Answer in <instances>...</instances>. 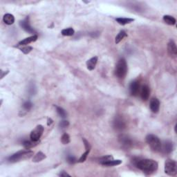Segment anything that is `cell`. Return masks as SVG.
Returning a JSON list of instances; mask_svg holds the SVG:
<instances>
[{
  "instance_id": "1",
  "label": "cell",
  "mask_w": 177,
  "mask_h": 177,
  "mask_svg": "<svg viewBox=\"0 0 177 177\" xmlns=\"http://www.w3.org/2000/svg\"><path fill=\"white\" fill-rule=\"evenodd\" d=\"M135 166L145 173L156 172L159 167V164L156 161L152 159H136L133 161Z\"/></svg>"
},
{
  "instance_id": "2",
  "label": "cell",
  "mask_w": 177,
  "mask_h": 177,
  "mask_svg": "<svg viewBox=\"0 0 177 177\" xmlns=\"http://www.w3.org/2000/svg\"><path fill=\"white\" fill-rule=\"evenodd\" d=\"M33 156V152L30 150H22L15 153L8 158L9 163H17V162L24 161V160L29 159Z\"/></svg>"
},
{
  "instance_id": "3",
  "label": "cell",
  "mask_w": 177,
  "mask_h": 177,
  "mask_svg": "<svg viewBox=\"0 0 177 177\" xmlns=\"http://www.w3.org/2000/svg\"><path fill=\"white\" fill-rule=\"evenodd\" d=\"M146 142L152 149V151L155 152H159L161 151L162 143L156 136L154 134H148L146 136Z\"/></svg>"
},
{
  "instance_id": "4",
  "label": "cell",
  "mask_w": 177,
  "mask_h": 177,
  "mask_svg": "<svg viewBox=\"0 0 177 177\" xmlns=\"http://www.w3.org/2000/svg\"><path fill=\"white\" fill-rule=\"evenodd\" d=\"M127 73V65L125 59L121 58L118 60L115 69V74L119 78H124Z\"/></svg>"
},
{
  "instance_id": "5",
  "label": "cell",
  "mask_w": 177,
  "mask_h": 177,
  "mask_svg": "<svg viewBox=\"0 0 177 177\" xmlns=\"http://www.w3.org/2000/svg\"><path fill=\"white\" fill-rule=\"evenodd\" d=\"M165 172L169 176H176L177 174L176 161L172 159H167L165 163Z\"/></svg>"
},
{
  "instance_id": "6",
  "label": "cell",
  "mask_w": 177,
  "mask_h": 177,
  "mask_svg": "<svg viewBox=\"0 0 177 177\" xmlns=\"http://www.w3.org/2000/svg\"><path fill=\"white\" fill-rule=\"evenodd\" d=\"M44 132V127L41 125H38L36 126V127L32 130L30 134V138L32 140L34 141H39L40 137L42 136V133Z\"/></svg>"
},
{
  "instance_id": "7",
  "label": "cell",
  "mask_w": 177,
  "mask_h": 177,
  "mask_svg": "<svg viewBox=\"0 0 177 177\" xmlns=\"http://www.w3.org/2000/svg\"><path fill=\"white\" fill-rule=\"evenodd\" d=\"M113 126L117 131H122L125 129L126 123L121 116H116L113 121Z\"/></svg>"
},
{
  "instance_id": "8",
  "label": "cell",
  "mask_w": 177,
  "mask_h": 177,
  "mask_svg": "<svg viewBox=\"0 0 177 177\" xmlns=\"http://www.w3.org/2000/svg\"><path fill=\"white\" fill-rule=\"evenodd\" d=\"M20 25L22 27V29H23L27 33L30 34H34V35H35V33H36V32L32 28L31 24H30L29 18L28 17L24 19V20H22V21H20Z\"/></svg>"
},
{
  "instance_id": "9",
  "label": "cell",
  "mask_w": 177,
  "mask_h": 177,
  "mask_svg": "<svg viewBox=\"0 0 177 177\" xmlns=\"http://www.w3.org/2000/svg\"><path fill=\"white\" fill-rule=\"evenodd\" d=\"M118 141L124 148H129L132 146L133 140H131L130 137L125 134H121L118 137Z\"/></svg>"
},
{
  "instance_id": "10",
  "label": "cell",
  "mask_w": 177,
  "mask_h": 177,
  "mask_svg": "<svg viewBox=\"0 0 177 177\" xmlns=\"http://www.w3.org/2000/svg\"><path fill=\"white\" fill-rule=\"evenodd\" d=\"M140 86L138 81H132L130 83V85H129V91H130L131 95L133 96H136L140 92Z\"/></svg>"
},
{
  "instance_id": "11",
  "label": "cell",
  "mask_w": 177,
  "mask_h": 177,
  "mask_svg": "<svg viewBox=\"0 0 177 177\" xmlns=\"http://www.w3.org/2000/svg\"><path fill=\"white\" fill-rule=\"evenodd\" d=\"M167 52L171 57H176L177 55L176 45L173 40H170L167 44Z\"/></svg>"
},
{
  "instance_id": "12",
  "label": "cell",
  "mask_w": 177,
  "mask_h": 177,
  "mask_svg": "<svg viewBox=\"0 0 177 177\" xmlns=\"http://www.w3.org/2000/svg\"><path fill=\"white\" fill-rule=\"evenodd\" d=\"M150 95V89L148 85H143L140 89V97L143 100H148Z\"/></svg>"
},
{
  "instance_id": "13",
  "label": "cell",
  "mask_w": 177,
  "mask_h": 177,
  "mask_svg": "<svg viewBox=\"0 0 177 177\" xmlns=\"http://www.w3.org/2000/svg\"><path fill=\"white\" fill-rule=\"evenodd\" d=\"M150 106L152 112L158 113L160 109V102L157 98H153L150 100Z\"/></svg>"
},
{
  "instance_id": "14",
  "label": "cell",
  "mask_w": 177,
  "mask_h": 177,
  "mask_svg": "<svg viewBox=\"0 0 177 177\" xmlns=\"http://www.w3.org/2000/svg\"><path fill=\"white\" fill-rule=\"evenodd\" d=\"M173 148L174 146H173L172 142L169 140L165 141L163 145L161 146V150H163V152L166 154H170L173 151Z\"/></svg>"
},
{
  "instance_id": "15",
  "label": "cell",
  "mask_w": 177,
  "mask_h": 177,
  "mask_svg": "<svg viewBox=\"0 0 177 177\" xmlns=\"http://www.w3.org/2000/svg\"><path fill=\"white\" fill-rule=\"evenodd\" d=\"M37 35H32L31 37H27V38H25L23 40L20 41V42H19L18 45L19 46H26V45L30 44V43L35 42V41L37 39Z\"/></svg>"
},
{
  "instance_id": "16",
  "label": "cell",
  "mask_w": 177,
  "mask_h": 177,
  "mask_svg": "<svg viewBox=\"0 0 177 177\" xmlns=\"http://www.w3.org/2000/svg\"><path fill=\"white\" fill-rule=\"evenodd\" d=\"M98 63V57H93L86 62V67L89 71L93 70Z\"/></svg>"
},
{
  "instance_id": "17",
  "label": "cell",
  "mask_w": 177,
  "mask_h": 177,
  "mask_svg": "<svg viewBox=\"0 0 177 177\" xmlns=\"http://www.w3.org/2000/svg\"><path fill=\"white\" fill-rule=\"evenodd\" d=\"M38 141H34L32 140L31 139V140H24L23 143H22V145H23L24 148L26 149V150H30L33 147H35L38 144Z\"/></svg>"
},
{
  "instance_id": "18",
  "label": "cell",
  "mask_w": 177,
  "mask_h": 177,
  "mask_svg": "<svg viewBox=\"0 0 177 177\" xmlns=\"http://www.w3.org/2000/svg\"><path fill=\"white\" fill-rule=\"evenodd\" d=\"M3 21L7 25H11L15 22V17L12 14L10 13H7L4 15L3 18Z\"/></svg>"
},
{
  "instance_id": "19",
  "label": "cell",
  "mask_w": 177,
  "mask_h": 177,
  "mask_svg": "<svg viewBox=\"0 0 177 177\" xmlns=\"http://www.w3.org/2000/svg\"><path fill=\"white\" fill-rule=\"evenodd\" d=\"M116 22L120 25H126V24H130L134 21V19L132 18H118L116 19Z\"/></svg>"
},
{
  "instance_id": "20",
  "label": "cell",
  "mask_w": 177,
  "mask_h": 177,
  "mask_svg": "<svg viewBox=\"0 0 177 177\" xmlns=\"http://www.w3.org/2000/svg\"><path fill=\"white\" fill-rule=\"evenodd\" d=\"M46 158V155L43 152H39L34 156V157L33 158V162H34V163H39V162L43 161Z\"/></svg>"
},
{
  "instance_id": "21",
  "label": "cell",
  "mask_w": 177,
  "mask_h": 177,
  "mask_svg": "<svg viewBox=\"0 0 177 177\" xmlns=\"http://www.w3.org/2000/svg\"><path fill=\"white\" fill-rule=\"evenodd\" d=\"M163 21H164L167 24L171 26L174 25L176 22V19H175L174 17L171 15H167L163 16Z\"/></svg>"
},
{
  "instance_id": "22",
  "label": "cell",
  "mask_w": 177,
  "mask_h": 177,
  "mask_svg": "<svg viewBox=\"0 0 177 177\" xmlns=\"http://www.w3.org/2000/svg\"><path fill=\"white\" fill-rule=\"evenodd\" d=\"M127 36V35L125 31H120L119 33L117 35V36L116 37V38H115V43H116V44H118V43L121 42L122 39H123L124 37Z\"/></svg>"
},
{
  "instance_id": "23",
  "label": "cell",
  "mask_w": 177,
  "mask_h": 177,
  "mask_svg": "<svg viewBox=\"0 0 177 177\" xmlns=\"http://www.w3.org/2000/svg\"><path fill=\"white\" fill-rule=\"evenodd\" d=\"M122 163L121 160H114L113 159L112 161H110L107 163H105L103 165L106 167H112V166H116V165H120Z\"/></svg>"
},
{
  "instance_id": "24",
  "label": "cell",
  "mask_w": 177,
  "mask_h": 177,
  "mask_svg": "<svg viewBox=\"0 0 177 177\" xmlns=\"http://www.w3.org/2000/svg\"><path fill=\"white\" fill-rule=\"evenodd\" d=\"M61 33L64 36H72V35H74L75 31L72 28H68V29H63Z\"/></svg>"
},
{
  "instance_id": "25",
  "label": "cell",
  "mask_w": 177,
  "mask_h": 177,
  "mask_svg": "<svg viewBox=\"0 0 177 177\" xmlns=\"http://www.w3.org/2000/svg\"><path fill=\"white\" fill-rule=\"evenodd\" d=\"M114 159V157L112 155H107V156H103V157L100 158L99 159V163L100 164L103 165L105 163H107V162L112 161V160Z\"/></svg>"
},
{
  "instance_id": "26",
  "label": "cell",
  "mask_w": 177,
  "mask_h": 177,
  "mask_svg": "<svg viewBox=\"0 0 177 177\" xmlns=\"http://www.w3.org/2000/svg\"><path fill=\"white\" fill-rule=\"evenodd\" d=\"M70 141H71L70 136H69V135L68 134V133H64L63 136H62L61 142L63 145L69 144V143H70Z\"/></svg>"
},
{
  "instance_id": "27",
  "label": "cell",
  "mask_w": 177,
  "mask_h": 177,
  "mask_svg": "<svg viewBox=\"0 0 177 177\" xmlns=\"http://www.w3.org/2000/svg\"><path fill=\"white\" fill-rule=\"evenodd\" d=\"M55 108H56V111H57L58 114H59L62 118H65L66 116H67V112H65V110H64V109L62 108V107H58V106H55Z\"/></svg>"
},
{
  "instance_id": "28",
  "label": "cell",
  "mask_w": 177,
  "mask_h": 177,
  "mask_svg": "<svg viewBox=\"0 0 177 177\" xmlns=\"http://www.w3.org/2000/svg\"><path fill=\"white\" fill-rule=\"evenodd\" d=\"M32 107H33V104H32L31 102L30 101L25 102L23 105H22V108H23V110L25 111V112H29L32 108Z\"/></svg>"
},
{
  "instance_id": "29",
  "label": "cell",
  "mask_w": 177,
  "mask_h": 177,
  "mask_svg": "<svg viewBox=\"0 0 177 177\" xmlns=\"http://www.w3.org/2000/svg\"><path fill=\"white\" fill-rule=\"evenodd\" d=\"M67 161L69 164H74L75 163L77 162V160L75 156L71 155V154H69V155L67 156Z\"/></svg>"
},
{
  "instance_id": "30",
  "label": "cell",
  "mask_w": 177,
  "mask_h": 177,
  "mask_svg": "<svg viewBox=\"0 0 177 177\" xmlns=\"http://www.w3.org/2000/svg\"><path fill=\"white\" fill-rule=\"evenodd\" d=\"M89 151H86L84 153L82 154V156H81V157L79 159V160L78 161V163H83L86 161V158H87V156L88 155V154H89Z\"/></svg>"
},
{
  "instance_id": "31",
  "label": "cell",
  "mask_w": 177,
  "mask_h": 177,
  "mask_svg": "<svg viewBox=\"0 0 177 177\" xmlns=\"http://www.w3.org/2000/svg\"><path fill=\"white\" fill-rule=\"evenodd\" d=\"M32 50H33V47L29 46H26L24 47H22L21 48L22 52H23L24 54H29Z\"/></svg>"
},
{
  "instance_id": "32",
  "label": "cell",
  "mask_w": 177,
  "mask_h": 177,
  "mask_svg": "<svg viewBox=\"0 0 177 177\" xmlns=\"http://www.w3.org/2000/svg\"><path fill=\"white\" fill-rule=\"evenodd\" d=\"M82 141H83V143H84V148H85L86 151H89L90 152L91 147V145H90L89 143H88L85 138H82Z\"/></svg>"
},
{
  "instance_id": "33",
  "label": "cell",
  "mask_w": 177,
  "mask_h": 177,
  "mask_svg": "<svg viewBox=\"0 0 177 177\" xmlns=\"http://www.w3.org/2000/svg\"><path fill=\"white\" fill-rule=\"evenodd\" d=\"M69 125V121H67V120H63V121L60 122L59 124L60 127L63 128V129L67 127Z\"/></svg>"
},
{
  "instance_id": "34",
  "label": "cell",
  "mask_w": 177,
  "mask_h": 177,
  "mask_svg": "<svg viewBox=\"0 0 177 177\" xmlns=\"http://www.w3.org/2000/svg\"><path fill=\"white\" fill-rule=\"evenodd\" d=\"M60 176H62V177H66V176H70V175H69V174H68L67 172H65V171H62V172H60V173L59 174Z\"/></svg>"
},
{
  "instance_id": "35",
  "label": "cell",
  "mask_w": 177,
  "mask_h": 177,
  "mask_svg": "<svg viewBox=\"0 0 177 177\" xmlns=\"http://www.w3.org/2000/svg\"><path fill=\"white\" fill-rule=\"evenodd\" d=\"M53 120L51 119V118H48V119H47V125L50 126L53 123Z\"/></svg>"
},
{
  "instance_id": "36",
  "label": "cell",
  "mask_w": 177,
  "mask_h": 177,
  "mask_svg": "<svg viewBox=\"0 0 177 177\" xmlns=\"http://www.w3.org/2000/svg\"><path fill=\"white\" fill-rule=\"evenodd\" d=\"M4 71H1V79H2V78H4V76H6V75L8 74L9 71H5V73H4Z\"/></svg>"
}]
</instances>
